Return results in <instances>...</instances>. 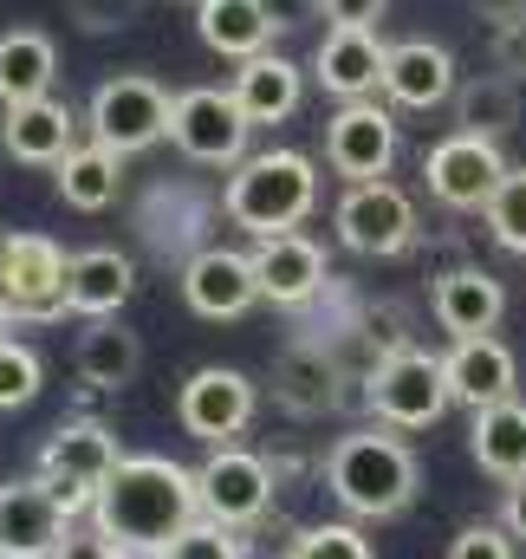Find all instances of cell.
Instances as JSON below:
<instances>
[{
	"mask_svg": "<svg viewBox=\"0 0 526 559\" xmlns=\"http://www.w3.org/2000/svg\"><path fill=\"white\" fill-rule=\"evenodd\" d=\"M92 521L124 547V554H169V540L202 521V495H195V468L169 462V455H124L118 475L105 481Z\"/></svg>",
	"mask_w": 526,
	"mask_h": 559,
	"instance_id": "6da1fadb",
	"label": "cell"
},
{
	"mask_svg": "<svg viewBox=\"0 0 526 559\" xmlns=\"http://www.w3.org/2000/svg\"><path fill=\"white\" fill-rule=\"evenodd\" d=\"M325 488L351 521H391L416 501V455L396 429H351L325 449Z\"/></svg>",
	"mask_w": 526,
	"mask_h": 559,
	"instance_id": "7a4b0ae2",
	"label": "cell"
},
{
	"mask_svg": "<svg viewBox=\"0 0 526 559\" xmlns=\"http://www.w3.org/2000/svg\"><path fill=\"white\" fill-rule=\"evenodd\" d=\"M312 209H319V169H312V156H299V150H254V156H241V163L228 169L222 215H228L235 228H248L254 241L299 228Z\"/></svg>",
	"mask_w": 526,
	"mask_h": 559,
	"instance_id": "3957f363",
	"label": "cell"
},
{
	"mask_svg": "<svg viewBox=\"0 0 526 559\" xmlns=\"http://www.w3.org/2000/svg\"><path fill=\"white\" fill-rule=\"evenodd\" d=\"M118 462H124V449H118V436H111L105 423H59V429L46 436L33 475H39V481L52 488V501L79 521V514L98 508V495H105V481L118 475Z\"/></svg>",
	"mask_w": 526,
	"mask_h": 559,
	"instance_id": "277c9868",
	"label": "cell"
},
{
	"mask_svg": "<svg viewBox=\"0 0 526 559\" xmlns=\"http://www.w3.org/2000/svg\"><path fill=\"white\" fill-rule=\"evenodd\" d=\"M169 118H176V98H169L156 79H143V72L105 79V85L92 92V105H85L92 143H105V150H118V156H136V150L163 143L169 138Z\"/></svg>",
	"mask_w": 526,
	"mask_h": 559,
	"instance_id": "5b68a950",
	"label": "cell"
},
{
	"mask_svg": "<svg viewBox=\"0 0 526 559\" xmlns=\"http://www.w3.org/2000/svg\"><path fill=\"white\" fill-rule=\"evenodd\" d=\"M364 404L378 411L384 429H429V423H442V411L455 404V391H449V365H442L435 352L409 345V352L384 358V365L364 378Z\"/></svg>",
	"mask_w": 526,
	"mask_h": 559,
	"instance_id": "8992f818",
	"label": "cell"
},
{
	"mask_svg": "<svg viewBox=\"0 0 526 559\" xmlns=\"http://www.w3.org/2000/svg\"><path fill=\"white\" fill-rule=\"evenodd\" d=\"M273 488H279V468L254 455V449H208V462L195 468V495H202V514L222 521V527H254L261 514H273Z\"/></svg>",
	"mask_w": 526,
	"mask_h": 559,
	"instance_id": "52a82bcc",
	"label": "cell"
},
{
	"mask_svg": "<svg viewBox=\"0 0 526 559\" xmlns=\"http://www.w3.org/2000/svg\"><path fill=\"white\" fill-rule=\"evenodd\" d=\"M332 228L351 254H371V261H391L403 248H416V202L396 189V182H345L338 209H332Z\"/></svg>",
	"mask_w": 526,
	"mask_h": 559,
	"instance_id": "ba28073f",
	"label": "cell"
},
{
	"mask_svg": "<svg viewBox=\"0 0 526 559\" xmlns=\"http://www.w3.org/2000/svg\"><path fill=\"white\" fill-rule=\"evenodd\" d=\"M0 293L33 325L65 319L72 312V254L52 235H13L7 241V267H0Z\"/></svg>",
	"mask_w": 526,
	"mask_h": 559,
	"instance_id": "9c48e42d",
	"label": "cell"
},
{
	"mask_svg": "<svg viewBox=\"0 0 526 559\" xmlns=\"http://www.w3.org/2000/svg\"><path fill=\"white\" fill-rule=\"evenodd\" d=\"M248 111L235 105V92L222 85H195V92H176V118H169V143L189 156V163H215V169H235L248 156Z\"/></svg>",
	"mask_w": 526,
	"mask_h": 559,
	"instance_id": "30bf717a",
	"label": "cell"
},
{
	"mask_svg": "<svg viewBox=\"0 0 526 559\" xmlns=\"http://www.w3.org/2000/svg\"><path fill=\"white\" fill-rule=\"evenodd\" d=\"M254 411H261V391H254V378L235 371V365H202V371L176 391V423H182L195 442H208V449L235 442V436L254 423Z\"/></svg>",
	"mask_w": 526,
	"mask_h": 559,
	"instance_id": "8fae6325",
	"label": "cell"
},
{
	"mask_svg": "<svg viewBox=\"0 0 526 559\" xmlns=\"http://www.w3.org/2000/svg\"><path fill=\"white\" fill-rule=\"evenodd\" d=\"M507 156H501V143L494 138H468V131H455V138H442L429 156H422V182H429V195L442 202V209H488L494 202V189L507 182Z\"/></svg>",
	"mask_w": 526,
	"mask_h": 559,
	"instance_id": "7c38bea8",
	"label": "cell"
},
{
	"mask_svg": "<svg viewBox=\"0 0 526 559\" xmlns=\"http://www.w3.org/2000/svg\"><path fill=\"white\" fill-rule=\"evenodd\" d=\"M325 163L345 176V182H378L391 176L396 163V118L378 98H358V105H338L325 118Z\"/></svg>",
	"mask_w": 526,
	"mask_h": 559,
	"instance_id": "4fadbf2b",
	"label": "cell"
},
{
	"mask_svg": "<svg viewBox=\"0 0 526 559\" xmlns=\"http://www.w3.org/2000/svg\"><path fill=\"white\" fill-rule=\"evenodd\" d=\"M254 274H261L266 306L299 312V306H312V299L325 293L332 267H325V248H319L312 235L286 228V235H261V241H254Z\"/></svg>",
	"mask_w": 526,
	"mask_h": 559,
	"instance_id": "5bb4252c",
	"label": "cell"
},
{
	"mask_svg": "<svg viewBox=\"0 0 526 559\" xmlns=\"http://www.w3.org/2000/svg\"><path fill=\"white\" fill-rule=\"evenodd\" d=\"M384 66H391V46L371 33V26H332L312 52V79L338 98V105H358V98H378L384 92Z\"/></svg>",
	"mask_w": 526,
	"mask_h": 559,
	"instance_id": "9a60e30c",
	"label": "cell"
},
{
	"mask_svg": "<svg viewBox=\"0 0 526 559\" xmlns=\"http://www.w3.org/2000/svg\"><path fill=\"white\" fill-rule=\"evenodd\" d=\"M182 299L189 312L202 319H241L261 306V274H254V254H235V248H202L182 261Z\"/></svg>",
	"mask_w": 526,
	"mask_h": 559,
	"instance_id": "2e32d148",
	"label": "cell"
},
{
	"mask_svg": "<svg viewBox=\"0 0 526 559\" xmlns=\"http://www.w3.org/2000/svg\"><path fill=\"white\" fill-rule=\"evenodd\" d=\"M345 384V365H338V352L325 345V338H292L279 358H273V397H279V411H292V417H332L338 411V391Z\"/></svg>",
	"mask_w": 526,
	"mask_h": 559,
	"instance_id": "e0dca14e",
	"label": "cell"
},
{
	"mask_svg": "<svg viewBox=\"0 0 526 559\" xmlns=\"http://www.w3.org/2000/svg\"><path fill=\"white\" fill-rule=\"evenodd\" d=\"M65 534H72V514L52 501L39 475L0 488V559H52Z\"/></svg>",
	"mask_w": 526,
	"mask_h": 559,
	"instance_id": "ac0fdd59",
	"label": "cell"
},
{
	"mask_svg": "<svg viewBox=\"0 0 526 559\" xmlns=\"http://www.w3.org/2000/svg\"><path fill=\"white\" fill-rule=\"evenodd\" d=\"M429 312H435V325L449 338H481V332L501 325L507 286L488 274V267H449V274H435V286H429Z\"/></svg>",
	"mask_w": 526,
	"mask_h": 559,
	"instance_id": "d6986e66",
	"label": "cell"
},
{
	"mask_svg": "<svg viewBox=\"0 0 526 559\" xmlns=\"http://www.w3.org/2000/svg\"><path fill=\"white\" fill-rule=\"evenodd\" d=\"M384 92H391V105H403V111H435V105H455L462 79H455L449 46H435V39H396V46H391V66H384Z\"/></svg>",
	"mask_w": 526,
	"mask_h": 559,
	"instance_id": "ffe728a7",
	"label": "cell"
},
{
	"mask_svg": "<svg viewBox=\"0 0 526 559\" xmlns=\"http://www.w3.org/2000/svg\"><path fill=\"white\" fill-rule=\"evenodd\" d=\"M442 365H449V391H455V404H468V411L507 404L514 384H521V365H514V352H507L494 332H481V338H455Z\"/></svg>",
	"mask_w": 526,
	"mask_h": 559,
	"instance_id": "44dd1931",
	"label": "cell"
},
{
	"mask_svg": "<svg viewBox=\"0 0 526 559\" xmlns=\"http://www.w3.org/2000/svg\"><path fill=\"white\" fill-rule=\"evenodd\" d=\"M0 143H7L13 163H46V169H59V163L79 150V118H72V105H59V98L7 105V118H0Z\"/></svg>",
	"mask_w": 526,
	"mask_h": 559,
	"instance_id": "7402d4cb",
	"label": "cell"
},
{
	"mask_svg": "<svg viewBox=\"0 0 526 559\" xmlns=\"http://www.w3.org/2000/svg\"><path fill=\"white\" fill-rule=\"evenodd\" d=\"M279 26L286 20L273 13V0H195V33L222 59H254V52H266Z\"/></svg>",
	"mask_w": 526,
	"mask_h": 559,
	"instance_id": "603a6c76",
	"label": "cell"
},
{
	"mask_svg": "<svg viewBox=\"0 0 526 559\" xmlns=\"http://www.w3.org/2000/svg\"><path fill=\"white\" fill-rule=\"evenodd\" d=\"M235 105L248 111V124L261 131V124H286L292 111H299V98H306V72L286 59V52H254V59H241V72H235Z\"/></svg>",
	"mask_w": 526,
	"mask_h": 559,
	"instance_id": "cb8c5ba5",
	"label": "cell"
},
{
	"mask_svg": "<svg viewBox=\"0 0 526 559\" xmlns=\"http://www.w3.org/2000/svg\"><path fill=\"white\" fill-rule=\"evenodd\" d=\"M52 79H59V46H52L39 26L0 33V105L52 98Z\"/></svg>",
	"mask_w": 526,
	"mask_h": 559,
	"instance_id": "d4e9b609",
	"label": "cell"
},
{
	"mask_svg": "<svg viewBox=\"0 0 526 559\" xmlns=\"http://www.w3.org/2000/svg\"><path fill=\"white\" fill-rule=\"evenodd\" d=\"M468 455L494 475V481H526V404H488L468 423Z\"/></svg>",
	"mask_w": 526,
	"mask_h": 559,
	"instance_id": "484cf974",
	"label": "cell"
},
{
	"mask_svg": "<svg viewBox=\"0 0 526 559\" xmlns=\"http://www.w3.org/2000/svg\"><path fill=\"white\" fill-rule=\"evenodd\" d=\"M131 286H136L131 254H118V248L72 254V312L79 319H118V306L131 299Z\"/></svg>",
	"mask_w": 526,
	"mask_h": 559,
	"instance_id": "4316f807",
	"label": "cell"
},
{
	"mask_svg": "<svg viewBox=\"0 0 526 559\" xmlns=\"http://www.w3.org/2000/svg\"><path fill=\"white\" fill-rule=\"evenodd\" d=\"M72 365H79L85 391H124L136 378V365H143V345H136V332H124L118 319H92V325L79 332Z\"/></svg>",
	"mask_w": 526,
	"mask_h": 559,
	"instance_id": "83f0119b",
	"label": "cell"
},
{
	"mask_svg": "<svg viewBox=\"0 0 526 559\" xmlns=\"http://www.w3.org/2000/svg\"><path fill=\"white\" fill-rule=\"evenodd\" d=\"M59 202L65 209H79V215H98V209H111L118 202V189H124V156L118 150H105V143H79L65 163H59Z\"/></svg>",
	"mask_w": 526,
	"mask_h": 559,
	"instance_id": "f1b7e54d",
	"label": "cell"
},
{
	"mask_svg": "<svg viewBox=\"0 0 526 559\" xmlns=\"http://www.w3.org/2000/svg\"><path fill=\"white\" fill-rule=\"evenodd\" d=\"M455 131H468V138H507V131H521V85L507 79V72H494V79H468L462 92H455Z\"/></svg>",
	"mask_w": 526,
	"mask_h": 559,
	"instance_id": "f546056e",
	"label": "cell"
},
{
	"mask_svg": "<svg viewBox=\"0 0 526 559\" xmlns=\"http://www.w3.org/2000/svg\"><path fill=\"white\" fill-rule=\"evenodd\" d=\"M163 559H248V534L241 527H222V521H189L176 540H169V554Z\"/></svg>",
	"mask_w": 526,
	"mask_h": 559,
	"instance_id": "4dcf8cb0",
	"label": "cell"
},
{
	"mask_svg": "<svg viewBox=\"0 0 526 559\" xmlns=\"http://www.w3.org/2000/svg\"><path fill=\"white\" fill-rule=\"evenodd\" d=\"M481 215H488V235L507 254H526V169H507V182L494 189V202Z\"/></svg>",
	"mask_w": 526,
	"mask_h": 559,
	"instance_id": "1f68e13d",
	"label": "cell"
},
{
	"mask_svg": "<svg viewBox=\"0 0 526 559\" xmlns=\"http://www.w3.org/2000/svg\"><path fill=\"white\" fill-rule=\"evenodd\" d=\"M292 559H378V547L364 540V527H358V521H319V527H306V534H299Z\"/></svg>",
	"mask_w": 526,
	"mask_h": 559,
	"instance_id": "d6a6232c",
	"label": "cell"
},
{
	"mask_svg": "<svg viewBox=\"0 0 526 559\" xmlns=\"http://www.w3.org/2000/svg\"><path fill=\"white\" fill-rule=\"evenodd\" d=\"M39 352L33 345H20V338H0V411H20V404H33L39 397Z\"/></svg>",
	"mask_w": 526,
	"mask_h": 559,
	"instance_id": "836d02e7",
	"label": "cell"
},
{
	"mask_svg": "<svg viewBox=\"0 0 526 559\" xmlns=\"http://www.w3.org/2000/svg\"><path fill=\"white\" fill-rule=\"evenodd\" d=\"M65 7H72V20L85 33H124L136 13H143V0H65Z\"/></svg>",
	"mask_w": 526,
	"mask_h": 559,
	"instance_id": "e575fe53",
	"label": "cell"
},
{
	"mask_svg": "<svg viewBox=\"0 0 526 559\" xmlns=\"http://www.w3.org/2000/svg\"><path fill=\"white\" fill-rule=\"evenodd\" d=\"M449 559H514V534L475 521V527H462V534L449 540Z\"/></svg>",
	"mask_w": 526,
	"mask_h": 559,
	"instance_id": "d590c367",
	"label": "cell"
},
{
	"mask_svg": "<svg viewBox=\"0 0 526 559\" xmlns=\"http://www.w3.org/2000/svg\"><path fill=\"white\" fill-rule=\"evenodd\" d=\"M52 559H124V547H118L98 521H85V527L72 521V534L59 540V554H52Z\"/></svg>",
	"mask_w": 526,
	"mask_h": 559,
	"instance_id": "8d00e7d4",
	"label": "cell"
},
{
	"mask_svg": "<svg viewBox=\"0 0 526 559\" xmlns=\"http://www.w3.org/2000/svg\"><path fill=\"white\" fill-rule=\"evenodd\" d=\"M384 7H391V0H325L319 13H325L332 26H371V33H378V20H384Z\"/></svg>",
	"mask_w": 526,
	"mask_h": 559,
	"instance_id": "74e56055",
	"label": "cell"
},
{
	"mask_svg": "<svg viewBox=\"0 0 526 559\" xmlns=\"http://www.w3.org/2000/svg\"><path fill=\"white\" fill-rule=\"evenodd\" d=\"M494 66H501L507 79H521V72H526V20L494 26Z\"/></svg>",
	"mask_w": 526,
	"mask_h": 559,
	"instance_id": "f35d334b",
	"label": "cell"
},
{
	"mask_svg": "<svg viewBox=\"0 0 526 559\" xmlns=\"http://www.w3.org/2000/svg\"><path fill=\"white\" fill-rule=\"evenodd\" d=\"M501 527L526 540V481H507V501H501Z\"/></svg>",
	"mask_w": 526,
	"mask_h": 559,
	"instance_id": "ab89813d",
	"label": "cell"
},
{
	"mask_svg": "<svg viewBox=\"0 0 526 559\" xmlns=\"http://www.w3.org/2000/svg\"><path fill=\"white\" fill-rule=\"evenodd\" d=\"M475 13L494 26H514V20H526V0H475Z\"/></svg>",
	"mask_w": 526,
	"mask_h": 559,
	"instance_id": "60d3db41",
	"label": "cell"
},
{
	"mask_svg": "<svg viewBox=\"0 0 526 559\" xmlns=\"http://www.w3.org/2000/svg\"><path fill=\"white\" fill-rule=\"evenodd\" d=\"M13 319H20V312H13V299L0 293V338H13Z\"/></svg>",
	"mask_w": 526,
	"mask_h": 559,
	"instance_id": "b9f144b4",
	"label": "cell"
},
{
	"mask_svg": "<svg viewBox=\"0 0 526 559\" xmlns=\"http://www.w3.org/2000/svg\"><path fill=\"white\" fill-rule=\"evenodd\" d=\"M7 241H13V235H7V228H0V267H7Z\"/></svg>",
	"mask_w": 526,
	"mask_h": 559,
	"instance_id": "7bdbcfd3",
	"label": "cell"
},
{
	"mask_svg": "<svg viewBox=\"0 0 526 559\" xmlns=\"http://www.w3.org/2000/svg\"><path fill=\"white\" fill-rule=\"evenodd\" d=\"M124 559H163V554H124Z\"/></svg>",
	"mask_w": 526,
	"mask_h": 559,
	"instance_id": "ee69618b",
	"label": "cell"
}]
</instances>
